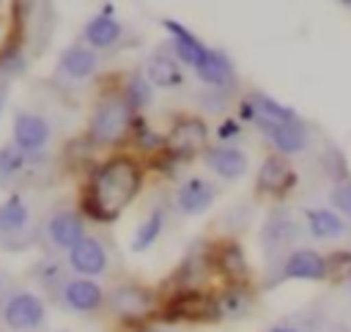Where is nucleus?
I'll return each mask as SVG.
<instances>
[{"label":"nucleus","mask_w":351,"mask_h":332,"mask_svg":"<svg viewBox=\"0 0 351 332\" xmlns=\"http://www.w3.org/2000/svg\"><path fill=\"white\" fill-rule=\"evenodd\" d=\"M143 187V165L129 154H112L96 165L82 195V211L96 222H112L137 198Z\"/></svg>","instance_id":"1"},{"label":"nucleus","mask_w":351,"mask_h":332,"mask_svg":"<svg viewBox=\"0 0 351 332\" xmlns=\"http://www.w3.org/2000/svg\"><path fill=\"white\" fill-rule=\"evenodd\" d=\"M134 118L137 112L126 104L123 93H110L96 104L88 123V137L96 145H121L132 134Z\"/></svg>","instance_id":"2"},{"label":"nucleus","mask_w":351,"mask_h":332,"mask_svg":"<svg viewBox=\"0 0 351 332\" xmlns=\"http://www.w3.org/2000/svg\"><path fill=\"white\" fill-rule=\"evenodd\" d=\"M159 318L167 321V324H176V321H219L222 318L219 296L208 294L203 288H197V291H173V294H167L165 305L159 307Z\"/></svg>","instance_id":"3"},{"label":"nucleus","mask_w":351,"mask_h":332,"mask_svg":"<svg viewBox=\"0 0 351 332\" xmlns=\"http://www.w3.org/2000/svg\"><path fill=\"white\" fill-rule=\"evenodd\" d=\"M107 305L121 321H134V324H145L151 316L159 313L156 291L148 285H140V283L115 285L107 296Z\"/></svg>","instance_id":"4"},{"label":"nucleus","mask_w":351,"mask_h":332,"mask_svg":"<svg viewBox=\"0 0 351 332\" xmlns=\"http://www.w3.org/2000/svg\"><path fill=\"white\" fill-rule=\"evenodd\" d=\"M208 148V123L197 115H181L165 134V151L173 154L178 162H186L197 156L200 151L206 154Z\"/></svg>","instance_id":"5"},{"label":"nucleus","mask_w":351,"mask_h":332,"mask_svg":"<svg viewBox=\"0 0 351 332\" xmlns=\"http://www.w3.org/2000/svg\"><path fill=\"white\" fill-rule=\"evenodd\" d=\"M211 266H214V247L200 244V250L195 247V250L186 252V258L173 272L167 285H176V291H197L203 285V280L208 277Z\"/></svg>","instance_id":"6"},{"label":"nucleus","mask_w":351,"mask_h":332,"mask_svg":"<svg viewBox=\"0 0 351 332\" xmlns=\"http://www.w3.org/2000/svg\"><path fill=\"white\" fill-rule=\"evenodd\" d=\"M5 327L16 332H27L44 324V302L36 294H14L3 307Z\"/></svg>","instance_id":"7"},{"label":"nucleus","mask_w":351,"mask_h":332,"mask_svg":"<svg viewBox=\"0 0 351 332\" xmlns=\"http://www.w3.org/2000/svg\"><path fill=\"white\" fill-rule=\"evenodd\" d=\"M44 233H47V239H49V244L52 247H58V250H74L82 239H88V233H85V220L77 214V211H55L49 220H47V228H44Z\"/></svg>","instance_id":"8"},{"label":"nucleus","mask_w":351,"mask_h":332,"mask_svg":"<svg viewBox=\"0 0 351 332\" xmlns=\"http://www.w3.org/2000/svg\"><path fill=\"white\" fill-rule=\"evenodd\" d=\"M214 269L228 280V285H247L250 283V263L244 247L233 239L214 244Z\"/></svg>","instance_id":"9"},{"label":"nucleus","mask_w":351,"mask_h":332,"mask_svg":"<svg viewBox=\"0 0 351 332\" xmlns=\"http://www.w3.org/2000/svg\"><path fill=\"white\" fill-rule=\"evenodd\" d=\"M296 184V173L291 170L288 159L285 156H266L263 165L258 167V178H255V187L258 192L263 195H285L291 187Z\"/></svg>","instance_id":"10"},{"label":"nucleus","mask_w":351,"mask_h":332,"mask_svg":"<svg viewBox=\"0 0 351 332\" xmlns=\"http://www.w3.org/2000/svg\"><path fill=\"white\" fill-rule=\"evenodd\" d=\"M49 140V123L36 112H16L14 118V145L25 154H36Z\"/></svg>","instance_id":"11"},{"label":"nucleus","mask_w":351,"mask_h":332,"mask_svg":"<svg viewBox=\"0 0 351 332\" xmlns=\"http://www.w3.org/2000/svg\"><path fill=\"white\" fill-rule=\"evenodd\" d=\"M282 277H288V280H324V277H329L326 258L310 247L293 250L282 263Z\"/></svg>","instance_id":"12"},{"label":"nucleus","mask_w":351,"mask_h":332,"mask_svg":"<svg viewBox=\"0 0 351 332\" xmlns=\"http://www.w3.org/2000/svg\"><path fill=\"white\" fill-rule=\"evenodd\" d=\"M203 159L219 178H228V181H236L247 173V154L239 151L236 145H208Z\"/></svg>","instance_id":"13"},{"label":"nucleus","mask_w":351,"mask_h":332,"mask_svg":"<svg viewBox=\"0 0 351 332\" xmlns=\"http://www.w3.org/2000/svg\"><path fill=\"white\" fill-rule=\"evenodd\" d=\"M195 74L214 91H228L233 85V63L219 49H206L203 60L195 66Z\"/></svg>","instance_id":"14"},{"label":"nucleus","mask_w":351,"mask_h":332,"mask_svg":"<svg viewBox=\"0 0 351 332\" xmlns=\"http://www.w3.org/2000/svg\"><path fill=\"white\" fill-rule=\"evenodd\" d=\"M69 263H71V269L80 272V274H88V277L101 274V272L107 269V250H104V244H101L99 239L88 236V239H82V241L69 252Z\"/></svg>","instance_id":"15"},{"label":"nucleus","mask_w":351,"mask_h":332,"mask_svg":"<svg viewBox=\"0 0 351 332\" xmlns=\"http://www.w3.org/2000/svg\"><path fill=\"white\" fill-rule=\"evenodd\" d=\"M63 299H66L69 307H74V310H80V313H93V310H99V307L107 302L101 285L93 283L90 277H80V280L66 283Z\"/></svg>","instance_id":"16"},{"label":"nucleus","mask_w":351,"mask_h":332,"mask_svg":"<svg viewBox=\"0 0 351 332\" xmlns=\"http://www.w3.org/2000/svg\"><path fill=\"white\" fill-rule=\"evenodd\" d=\"M176 203L181 214H189V217L203 214L214 203V187L206 178H186L176 192Z\"/></svg>","instance_id":"17"},{"label":"nucleus","mask_w":351,"mask_h":332,"mask_svg":"<svg viewBox=\"0 0 351 332\" xmlns=\"http://www.w3.org/2000/svg\"><path fill=\"white\" fill-rule=\"evenodd\" d=\"M162 25H165V30H167L170 38H173V49H176L178 60H181V63H189V66H197V63L203 60V55H206L208 47H203V44L197 41V36H192V33H189L181 22H176V19H162Z\"/></svg>","instance_id":"18"},{"label":"nucleus","mask_w":351,"mask_h":332,"mask_svg":"<svg viewBox=\"0 0 351 332\" xmlns=\"http://www.w3.org/2000/svg\"><path fill=\"white\" fill-rule=\"evenodd\" d=\"M247 99H250V104H252V110H255V123H258L263 132H269L271 126H280V123L296 118V112H293L291 107L280 104L277 99H271V96H266V93H250Z\"/></svg>","instance_id":"19"},{"label":"nucleus","mask_w":351,"mask_h":332,"mask_svg":"<svg viewBox=\"0 0 351 332\" xmlns=\"http://www.w3.org/2000/svg\"><path fill=\"white\" fill-rule=\"evenodd\" d=\"M266 137L271 140V145H274L282 156L299 154V151H304V145H307V129H304V123H302L299 118L285 121V123H280V126H271V129L266 132Z\"/></svg>","instance_id":"20"},{"label":"nucleus","mask_w":351,"mask_h":332,"mask_svg":"<svg viewBox=\"0 0 351 332\" xmlns=\"http://www.w3.org/2000/svg\"><path fill=\"white\" fill-rule=\"evenodd\" d=\"M82 36H85V41L90 44V49H107V47H115V44L121 41L123 27H121L112 16H101V14H99V16L88 19Z\"/></svg>","instance_id":"21"},{"label":"nucleus","mask_w":351,"mask_h":332,"mask_svg":"<svg viewBox=\"0 0 351 332\" xmlns=\"http://www.w3.org/2000/svg\"><path fill=\"white\" fill-rule=\"evenodd\" d=\"M145 77H148V82H151L154 88H176V85H181V80H184V74H181L176 58L162 55V52L148 58V63H145Z\"/></svg>","instance_id":"22"},{"label":"nucleus","mask_w":351,"mask_h":332,"mask_svg":"<svg viewBox=\"0 0 351 332\" xmlns=\"http://www.w3.org/2000/svg\"><path fill=\"white\" fill-rule=\"evenodd\" d=\"M96 66H99V55L90 49V47H69L66 52H63V58H60V69L71 77V80H85V77H90L93 71H96Z\"/></svg>","instance_id":"23"},{"label":"nucleus","mask_w":351,"mask_h":332,"mask_svg":"<svg viewBox=\"0 0 351 332\" xmlns=\"http://www.w3.org/2000/svg\"><path fill=\"white\" fill-rule=\"evenodd\" d=\"M30 222V211L19 195H8L0 203V233H22Z\"/></svg>","instance_id":"24"},{"label":"nucleus","mask_w":351,"mask_h":332,"mask_svg":"<svg viewBox=\"0 0 351 332\" xmlns=\"http://www.w3.org/2000/svg\"><path fill=\"white\" fill-rule=\"evenodd\" d=\"M307 225H310V233L315 239H337L346 230L343 217L335 214V211H329V209H313V211H307Z\"/></svg>","instance_id":"25"},{"label":"nucleus","mask_w":351,"mask_h":332,"mask_svg":"<svg viewBox=\"0 0 351 332\" xmlns=\"http://www.w3.org/2000/svg\"><path fill=\"white\" fill-rule=\"evenodd\" d=\"M162 228H165V209H154V211L137 225V230H134V236H132V241H129L132 252H145L148 247H154V241L159 239Z\"/></svg>","instance_id":"26"},{"label":"nucleus","mask_w":351,"mask_h":332,"mask_svg":"<svg viewBox=\"0 0 351 332\" xmlns=\"http://www.w3.org/2000/svg\"><path fill=\"white\" fill-rule=\"evenodd\" d=\"M123 99H126V104L137 112V110H143V107H148L151 104V96H154V85L148 82V77H145V71H132L129 77H126V82H123Z\"/></svg>","instance_id":"27"},{"label":"nucleus","mask_w":351,"mask_h":332,"mask_svg":"<svg viewBox=\"0 0 351 332\" xmlns=\"http://www.w3.org/2000/svg\"><path fill=\"white\" fill-rule=\"evenodd\" d=\"M293 236H296V222H293L288 214H271L269 222L263 225V241H266L269 247L288 244Z\"/></svg>","instance_id":"28"},{"label":"nucleus","mask_w":351,"mask_h":332,"mask_svg":"<svg viewBox=\"0 0 351 332\" xmlns=\"http://www.w3.org/2000/svg\"><path fill=\"white\" fill-rule=\"evenodd\" d=\"M219 296V307H222V316H244L252 305V296L247 291V285H228Z\"/></svg>","instance_id":"29"},{"label":"nucleus","mask_w":351,"mask_h":332,"mask_svg":"<svg viewBox=\"0 0 351 332\" xmlns=\"http://www.w3.org/2000/svg\"><path fill=\"white\" fill-rule=\"evenodd\" d=\"M132 140H134V145L140 148V151H145V154H159V151H165V134H156L148 123H145V118H134V126H132Z\"/></svg>","instance_id":"30"},{"label":"nucleus","mask_w":351,"mask_h":332,"mask_svg":"<svg viewBox=\"0 0 351 332\" xmlns=\"http://www.w3.org/2000/svg\"><path fill=\"white\" fill-rule=\"evenodd\" d=\"M25 151L22 148H16L14 143H8V145H3L0 148V178H8V176H14V173H19L22 167H25Z\"/></svg>","instance_id":"31"},{"label":"nucleus","mask_w":351,"mask_h":332,"mask_svg":"<svg viewBox=\"0 0 351 332\" xmlns=\"http://www.w3.org/2000/svg\"><path fill=\"white\" fill-rule=\"evenodd\" d=\"M332 206L351 214V181H340V184L332 189Z\"/></svg>","instance_id":"32"},{"label":"nucleus","mask_w":351,"mask_h":332,"mask_svg":"<svg viewBox=\"0 0 351 332\" xmlns=\"http://www.w3.org/2000/svg\"><path fill=\"white\" fill-rule=\"evenodd\" d=\"M239 134H241V121H239V118H225V121H219V126H217L219 143H230V140H236Z\"/></svg>","instance_id":"33"},{"label":"nucleus","mask_w":351,"mask_h":332,"mask_svg":"<svg viewBox=\"0 0 351 332\" xmlns=\"http://www.w3.org/2000/svg\"><path fill=\"white\" fill-rule=\"evenodd\" d=\"M340 269L346 274H351V255L348 252H335L332 258H326V272L332 277H340Z\"/></svg>","instance_id":"34"},{"label":"nucleus","mask_w":351,"mask_h":332,"mask_svg":"<svg viewBox=\"0 0 351 332\" xmlns=\"http://www.w3.org/2000/svg\"><path fill=\"white\" fill-rule=\"evenodd\" d=\"M112 11H115V5H112V3L101 5V16H112Z\"/></svg>","instance_id":"35"},{"label":"nucleus","mask_w":351,"mask_h":332,"mask_svg":"<svg viewBox=\"0 0 351 332\" xmlns=\"http://www.w3.org/2000/svg\"><path fill=\"white\" fill-rule=\"evenodd\" d=\"M269 332H296V329H291V327H274V329H269Z\"/></svg>","instance_id":"36"},{"label":"nucleus","mask_w":351,"mask_h":332,"mask_svg":"<svg viewBox=\"0 0 351 332\" xmlns=\"http://www.w3.org/2000/svg\"><path fill=\"white\" fill-rule=\"evenodd\" d=\"M143 332H156V329H143Z\"/></svg>","instance_id":"37"},{"label":"nucleus","mask_w":351,"mask_h":332,"mask_svg":"<svg viewBox=\"0 0 351 332\" xmlns=\"http://www.w3.org/2000/svg\"><path fill=\"white\" fill-rule=\"evenodd\" d=\"M0 110H3V99H0Z\"/></svg>","instance_id":"38"}]
</instances>
